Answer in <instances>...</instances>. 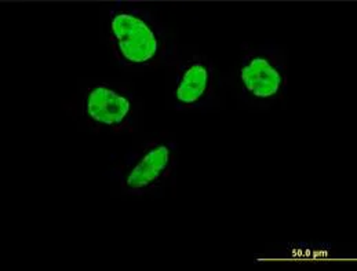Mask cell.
I'll use <instances>...</instances> for the list:
<instances>
[{"instance_id": "cell-2", "label": "cell", "mask_w": 357, "mask_h": 271, "mask_svg": "<svg viewBox=\"0 0 357 271\" xmlns=\"http://www.w3.org/2000/svg\"><path fill=\"white\" fill-rule=\"evenodd\" d=\"M173 149L169 144H159L146 150L128 171L124 185L131 193H144L158 186L173 167Z\"/></svg>"}, {"instance_id": "cell-5", "label": "cell", "mask_w": 357, "mask_h": 271, "mask_svg": "<svg viewBox=\"0 0 357 271\" xmlns=\"http://www.w3.org/2000/svg\"><path fill=\"white\" fill-rule=\"evenodd\" d=\"M211 87V68L204 61H195L186 66L176 88V100L181 105L193 107L202 102Z\"/></svg>"}, {"instance_id": "cell-3", "label": "cell", "mask_w": 357, "mask_h": 271, "mask_svg": "<svg viewBox=\"0 0 357 271\" xmlns=\"http://www.w3.org/2000/svg\"><path fill=\"white\" fill-rule=\"evenodd\" d=\"M240 79L245 91L259 100L278 97L284 86L283 69L265 54L252 55L241 66Z\"/></svg>"}, {"instance_id": "cell-1", "label": "cell", "mask_w": 357, "mask_h": 271, "mask_svg": "<svg viewBox=\"0 0 357 271\" xmlns=\"http://www.w3.org/2000/svg\"><path fill=\"white\" fill-rule=\"evenodd\" d=\"M112 40L121 59L128 63H146L160 52V38L142 17L120 11L111 21Z\"/></svg>"}, {"instance_id": "cell-4", "label": "cell", "mask_w": 357, "mask_h": 271, "mask_svg": "<svg viewBox=\"0 0 357 271\" xmlns=\"http://www.w3.org/2000/svg\"><path fill=\"white\" fill-rule=\"evenodd\" d=\"M131 102L108 86H98L89 91L86 114L98 124L118 127L128 116Z\"/></svg>"}]
</instances>
